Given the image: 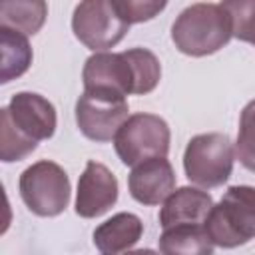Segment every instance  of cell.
<instances>
[{
    "label": "cell",
    "mask_w": 255,
    "mask_h": 255,
    "mask_svg": "<svg viewBox=\"0 0 255 255\" xmlns=\"http://www.w3.org/2000/svg\"><path fill=\"white\" fill-rule=\"evenodd\" d=\"M211 207H213V199L207 191L189 185L173 189L171 195L163 201V207L159 211V225L163 229L181 223L203 225Z\"/></svg>",
    "instance_id": "obj_12"
},
{
    "label": "cell",
    "mask_w": 255,
    "mask_h": 255,
    "mask_svg": "<svg viewBox=\"0 0 255 255\" xmlns=\"http://www.w3.org/2000/svg\"><path fill=\"white\" fill-rule=\"evenodd\" d=\"M235 157L245 169L255 173V100H251L241 112Z\"/></svg>",
    "instance_id": "obj_20"
},
{
    "label": "cell",
    "mask_w": 255,
    "mask_h": 255,
    "mask_svg": "<svg viewBox=\"0 0 255 255\" xmlns=\"http://www.w3.org/2000/svg\"><path fill=\"white\" fill-rule=\"evenodd\" d=\"M205 229L215 247H239L255 237V187L233 185L211 207Z\"/></svg>",
    "instance_id": "obj_2"
},
{
    "label": "cell",
    "mask_w": 255,
    "mask_h": 255,
    "mask_svg": "<svg viewBox=\"0 0 255 255\" xmlns=\"http://www.w3.org/2000/svg\"><path fill=\"white\" fill-rule=\"evenodd\" d=\"M72 30L86 48L104 52L124 40L129 24L122 20L112 0H82L72 14Z\"/></svg>",
    "instance_id": "obj_6"
},
{
    "label": "cell",
    "mask_w": 255,
    "mask_h": 255,
    "mask_svg": "<svg viewBox=\"0 0 255 255\" xmlns=\"http://www.w3.org/2000/svg\"><path fill=\"white\" fill-rule=\"evenodd\" d=\"M128 187L131 197L141 205H159L175 189V173L165 155L149 157L133 165Z\"/></svg>",
    "instance_id": "obj_10"
},
{
    "label": "cell",
    "mask_w": 255,
    "mask_h": 255,
    "mask_svg": "<svg viewBox=\"0 0 255 255\" xmlns=\"http://www.w3.org/2000/svg\"><path fill=\"white\" fill-rule=\"evenodd\" d=\"M231 20L221 4L197 2L187 6L171 26L175 48L193 58L215 54L231 40Z\"/></svg>",
    "instance_id": "obj_1"
},
{
    "label": "cell",
    "mask_w": 255,
    "mask_h": 255,
    "mask_svg": "<svg viewBox=\"0 0 255 255\" xmlns=\"http://www.w3.org/2000/svg\"><path fill=\"white\" fill-rule=\"evenodd\" d=\"M118 179L100 161L90 159L84 173L78 179L76 193V213L84 219H94L104 215L118 201Z\"/></svg>",
    "instance_id": "obj_8"
},
{
    "label": "cell",
    "mask_w": 255,
    "mask_h": 255,
    "mask_svg": "<svg viewBox=\"0 0 255 255\" xmlns=\"http://www.w3.org/2000/svg\"><path fill=\"white\" fill-rule=\"evenodd\" d=\"M18 189L26 207L40 217H56L70 203V177L62 165L48 159L26 167Z\"/></svg>",
    "instance_id": "obj_4"
},
{
    "label": "cell",
    "mask_w": 255,
    "mask_h": 255,
    "mask_svg": "<svg viewBox=\"0 0 255 255\" xmlns=\"http://www.w3.org/2000/svg\"><path fill=\"white\" fill-rule=\"evenodd\" d=\"M143 233V223L137 215L122 211L106 219L100 227L94 231V245L98 251L116 255L122 251L131 249Z\"/></svg>",
    "instance_id": "obj_13"
},
{
    "label": "cell",
    "mask_w": 255,
    "mask_h": 255,
    "mask_svg": "<svg viewBox=\"0 0 255 255\" xmlns=\"http://www.w3.org/2000/svg\"><path fill=\"white\" fill-rule=\"evenodd\" d=\"M221 6L229 14L231 34L255 46V0H221Z\"/></svg>",
    "instance_id": "obj_19"
},
{
    "label": "cell",
    "mask_w": 255,
    "mask_h": 255,
    "mask_svg": "<svg viewBox=\"0 0 255 255\" xmlns=\"http://www.w3.org/2000/svg\"><path fill=\"white\" fill-rule=\"evenodd\" d=\"M128 112L126 96L84 90L76 102V124L88 139L106 143L116 137L122 124L129 118Z\"/></svg>",
    "instance_id": "obj_7"
},
{
    "label": "cell",
    "mask_w": 255,
    "mask_h": 255,
    "mask_svg": "<svg viewBox=\"0 0 255 255\" xmlns=\"http://www.w3.org/2000/svg\"><path fill=\"white\" fill-rule=\"evenodd\" d=\"M157 247L167 255H209L215 245L207 235L205 223H181L165 227L159 235Z\"/></svg>",
    "instance_id": "obj_14"
},
{
    "label": "cell",
    "mask_w": 255,
    "mask_h": 255,
    "mask_svg": "<svg viewBox=\"0 0 255 255\" xmlns=\"http://www.w3.org/2000/svg\"><path fill=\"white\" fill-rule=\"evenodd\" d=\"M124 54L129 60L133 72V94L145 96L153 92L161 80V64L157 56L147 48H129Z\"/></svg>",
    "instance_id": "obj_17"
},
{
    "label": "cell",
    "mask_w": 255,
    "mask_h": 255,
    "mask_svg": "<svg viewBox=\"0 0 255 255\" xmlns=\"http://www.w3.org/2000/svg\"><path fill=\"white\" fill-rule=\"evenodd\" d=\"M235 143L225 133L193 135L183 151V169L191 183L211 189L223 185L233 171Z\"/></svg>",
    "instance_id": "obj_3"
},
{
    "label": "cell",
    "mask_w": 255,
    "mask_h": 255,
    "mask_svg": "<svg viewBox=\"0 0 255 255\" xmlns=\"http://www.w3.org/2000/svg\"><path fill=\"white\" fill-rule=\"evenodd\" d=\"M84 90L108 92L116 96L133 94V72L124 52H96L92 54L82 70Z\"/></svg>",
    "instance_id": "obj_9"
},
{
    "label": "cell",
    "mask_w": 255,
    "mask_h": 255,
    "mask_svg": "<svg viewBox=\"0 0 255 255\" xmlns=\"http://www.w3.org/2000/svg\"><path fill=\"white\" fill-rule=\"evenodd\" d=\"M112 4L128 24H141L163 12L167 0H112Z\"/></svg>",
    "instance_id": "obj_21"
},
{
    "label": "cell",
    "mask_w": 255,
    "mask_h": 255,
    "mask_svg": "<svg viewBox=\"0 0 255 255\" xmlns=\"http://www.w3.org/2000/svg\"><path fill=\"white\" fill-rule=\"evenodd\" d=\"M169 126L155 114L129 116L114 137V147L124 165H135L149 157L167 155L169 151Z\"/></svg>",
    "instance_id": "obj_5"
},
{
    "label": "cell",
    "mask_w": 255,
    "mask_h": 255,
    "mask_svg": "<svg viewBox=\"0 0 255 255\" xmlns=\"http://www.w3.org/2000/svg\"><path fill=\"white\" fill-rule=\"evenodd\" d=\"M38 141L22 133L10 120L8 108L0 110V159L4 163L22 161L36 149Z\"/></svg>",
    "instance_id": "obj_18"
},
{
    "label": "cell",
    "mask_w": 255,
    "mask_h": 255,
    "mask_svg": "<svg viewBox=\"0 0 255 255\" xmlns=\"http://www.w3.org/2000/svg\"><path fill=\"white\" fill-rule=\"evenodd\" d=\"M0 52H2V62H0L2 84H8L28 72L34 54L26 34L0 26Z\"/></svg>",
    "instance_id": "obj_15"
},
{
    "label": "cell",
    "mask_w": 255,
    "mask_h": 255,
    "mask_svg": "<svg viewBox=\"0 0 255 255\" xmlns=\"http://www.w3.org/2000/svg\"><path fill=\"white\" fill-rule=\"evenodd\" d=\"M12 124L28 137L42 141L56 131V108L44 96L34 92H18L6 106Z\"/></svg>",
    "instance_id": "obj_11"
},
{
    "label": "cell",
    "mask_w": 255,
    "mask_h": 255,
    "mask_svg": "<svg viewBox=\"0 0 255 255\" xmlns=\"http://www.w3.org/2000/svg\"><path fill=\"white\" fill-rule=\"evenodd\" d=\"M48 16L46 0H0V26L34 36Z\"/></svg>",
    "instance_id": "obj_16"
}]
</instances>
